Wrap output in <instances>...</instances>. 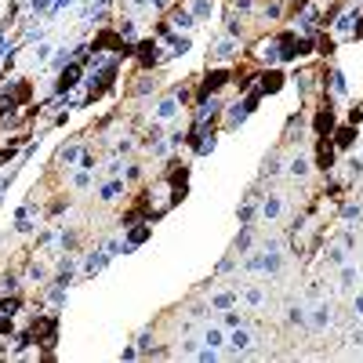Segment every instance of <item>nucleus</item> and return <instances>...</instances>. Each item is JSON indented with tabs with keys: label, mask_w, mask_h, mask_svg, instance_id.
Instances as JSON below:
<instances>
[{
	"label": "nucleus",
	"mask_w": 363,
	"mask_h": 363,
	"mask_svg": "<svg viewBox=\"0 0 363 363\" xmlns=\"http://www.w3.org/2000/svg\"><path fill=\"white\" fill-rule=\"evenodd\" d=\"M312 127H316V138H327L330 131H334V109H330V102L323 105L320 113H316V120H312Z\"/></svg>",
	"instance_id": "nucleus-1"
},
{
	"label": "nucleus",
	"mask_w": 363,
	"mask_h": 363,
	"mask_svg": "<svg viewBox=\"0 0 363 363\" xmlns=\"http://www.w3.org/2000/svg\"><path fill=\"white\" fill-rule=\"evenodd\" d=\"M316 167H320V171L334 167V142H327V138L316 142Z\"/></svg>",
	"instance_id": "nucleus-2"
},
{
	"label": "nucleus",
	"mask_w": 363,
	"mask_h": 363,
	"mask_svg": "<svg viewBox=\"0 0 363 363\" xmlns=\"http://www.w3.org/2000/svg\"><path fill=\"white\" fill-rule=\"evenodd\" d=\"M225 80H229V73H225V69H215V73H207V80L200 84V102H204L207 95H215V91H218Z\"/></svg>",
	"instance_id": "nucleus-3"
},
{
	"label": "nucleus",
	"mask_w": 363,
	"mask_h": 363,
	"mask_svg": "<svg viewBox=\"0 0 363 363\" xmlns=\"http://www.w3.org/2000/svg\"><path fill=\"white\" fill-rule=\"evenodd\" d=\"M283 87V73H276V69H272V73H262V95H276V91Z\"/></svg>",
	"instance_id": "nucleus-4"
},
{
	"label": "nucleus",
	"mask_w": 363,
	"mask_h": 363,
	"mask_svg": "<svg viewBox=\"0 0 363 363\" xmlns=\"http://www.w3.org/2000/svg\"><path fill=\"white\" fill-rule=\"evenodd\" d=\"M352 142H356V127L352 124H345V127L334 131V149H349Z\"/></svg>",
	"instance_id": "nucleus-5"
},
{
	"label": "nucleus",
	"mask_w": 363,
	"mask_h": 363,
	"mask_svg": "<svg viewBox=\"0 0 363 363\" xmlns=\"http://www.w3.org/2000/svg\"><path fill=\"white\" fill-rule=\"evenodd\" d=\"M149 233H153V222H138V225L127 233V244H131V247H134V244H145Z\"/></svg>",
	"instance_id": "nucleus-6"
},
{
	"label": "nucleus",
	"mask_w": 363,
	"mask_h": 363,
	"mask_svg": "<svg viewBox=\"0 0 363 363\" xmlns=\"http://www.w3.org/2000/svg\"><path fill=\"white\" fill-rule=\"evenodd\" d=\"M280 211H283L280 196H269V200L262 204V215H265V218H280Z\"/></svg>",
	"instance_id": "nucleus-7"
},
{
	"label": "nucleus",
	"mask_w": 363,
	"mask_h": 363,
	"mask_svg": "<svg viewBox=\"0 0 363 363\" xmlns=\"http://www.w3.org/2000/svg\"><path fill=\"white\" fill-rule=\"evenodd\" d=\"M77 77H80V66H69V69L62 73V80H58V91H69L73 84H77Z\"/></svg>",
	"instance_id": "nucleus-8"
},
{
	"label": "nucleus",
	"mask_w": 363,
	"mask_h": 363,
	"mask_svg": "<svg viewBox=\"0 0 363 363\" xmlns=\"http://www.w3.org/2000/svg\"><path fill=\"white\" fill-rule=\"evenodd\" d=\"M233 349H247V345H251V334H247V330L244 327H233Z\"/></svg>",
	"instance_id": "nucleus-9"
},
{
	"label": "nucleus",
	"mask_w": 363,
	"mask_h": 363,
	"mask_svg": "<svg viewBox=\"0 0 363 363\" xmlns=\"http://www.w3.org/2000/svg\"><path fill=\"white\" fill-rule=\"evenodd\" d=\"M138 51H142V62H145V66H149V62H156V44H153V40L138 44Z\"/></svg>",
	"instance_id": "nucleus-10"
},
{
	"label": "nucleus",
	"mask_w": 363,
	"mask_h": 363,
	"mask_svg": "<svg viewBox=\"0 0 363 363\" xmlns=\"http://www.w3.org/2000/svg\"><path fill=\"white\" fill-rule=\"evenodd\" d=\"M291 174H294V178H305V174H309V163L301 160V156H294V160H291Z\"/></svg>",
	"instance_id": "nucleus-11"
},
{
	"label": "nucleus",
	"mask_w": 363,
	"mask_h": 363,
	"mask_svg": "<svg viewBox=\"0 0 363 363\" xmlns=\"http://www.w3.org/2000/svg\"><path fill=\"white\" fill-rule=\"evenodd\" d=\"M124 189V182H109V186L102 189V200H116V193Z\"/></svg>",
	"instance_id": "nucleus-12"
},
{
	"label": "nucleus",
	"mask_w": 363,
	"mask_h": 363,
	"mask_svg": "<svg viewBox=\"0 0 363 363\" xmlns=\"http://www.w3.org/2000/svg\"><path fill=\"white\" fill-rule=\"evenodd\" d=\"M327 320H330V312H327V305H320V309H316V316H312V323H316V327H323Z\"/></svg>",
	"instance_id": "nucleus-13"
},
{
	"label": "nucleus",
	"mask_w": 363,
	"mask_h": 363,
	"mask_svg": "<svg viewBox=\"0 0 363 363\" xmlns=\"http://www.w3.org/2000/svg\"><path fill=\"white\" fill-rule=\"evenodd\" d=\"M204 341H207V345H222V334H218V330H215V327H211V330H207V334H204Z\"/></svg>",
	"instance_id": "nucleus-14"
},
{
	"label": "nucleus",
	"mask_w": 363,
	"mask_h": 363,
	"mask_svg": "<svg viewBox=\"0 0 363 363\" xmlns=\"http://www.w3.org/2000/svg\"><path fill=\"white\" fill-rule=\"evenodd\" d=\"M215 305H218V309H229V305H233V294H218Z\"/></svg>",
	"instance_id": "nucleus-15"
},
{
	"label": "nucleus",
	"mask_w": 363,
	"mask_h": 363,
	"mask_svg": "<svg viewBox=\"0 0 363 363\" xmlns=\"http://www.w3.org/2000/svg\"><path fill=\"white\" fill-rule=\"evenodd\" d=\"M225 323H229V327H240L244 320H240V312H225Z\"/></svg>",
	"instance_id": "nucleus-16"
},
{
	"label": "nucleus",
	"mask_w": 363,
	"mask_h": 363,
	"mask_svg": "<svg viewBox=\"0 0 363 363\" xmlns=\"http://www.w3.org/2000/svg\"><path fill=\"white\" fill-rule=\"evenodd\" d=\"M247 301L251 305H262V291H247Z\"/></svg>",
	"instance_id": "nucleus-17"
},
{
	"label": "nucleus",
	"mask_w": 363,
	"mask_h": 363,
	"mask_svg": "<svg viewBox=\"0 0 363 363\" xmlns=\"http://www.w3.org/2000/svg\"><path fill=\"white\" fill-rule=\"evenodd\" d=\"M356 312H359V316H363V298H359V301H356Z\"/></svg>",
	"instance_id": "nucleus-18"
}]
</instances>
